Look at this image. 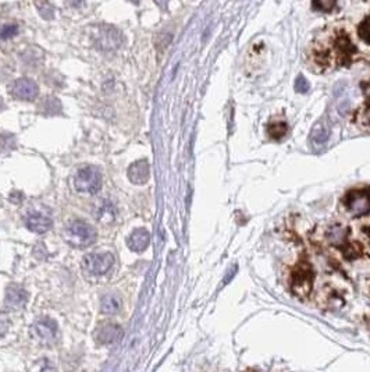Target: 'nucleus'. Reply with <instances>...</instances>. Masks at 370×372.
Masks as SVG:
<instances>
[{
  "instance_id": "f257e3e1",
  "label": "nucleus",
  "mask_w": 370,
  "mask_h": 372,
  "mask_svg": "<svg viewBox=\"0 0 370 372\" xmlns=\"http://www.w3.org/2000/svg\"><path fill=\"white\" fill-rule=\"evenodd\" d=\"M97 231L82 219L71 220L66 227V240L74 247H88L96 241Z\"/></svg>"
},
{
  "instance_id": "f03ea898",
  "label": "nucleus",
  "mask_w": 370,
  "mask_h": 372,
  "mask_svg": "<svg viewBox=\"0 0 370 372\" xmlns=\"http://www.w3.org/2000/svg\"><path fill=\"white\" fill-rule=\"evenodd\" d=\"M74 187L81 194H96L102 189V173L96 166H82L74 176Z\"/></svg>"
},
{
  "instance_id": "7ed1b4c3",
  "label": "nucleus",
  "mask_w": 370,
  "mask_h": 372,
  "mask_svg": "<svg viewBox=\"0 0 370 372\" xmlns=\"http://www.w3.org/2000/svg\"><path fill=\"white\" fill-rule=\"evenodd\" d=\"M82 265L89 275H106L114 265V257L110 252H92L84 257Z\"/></svg>"
},
{
  "instance_id": "20e7f679",
  "label": "nucleus",
  "mask_w": 370,
  "mask_h": 372,
  "mask_svg": "<svg viewBox=\"0 0 370 372\" xmlns=\"http://www.w3.org/2000/svg\"><path fill=\"white\" fill-rule=\"evenodd\" d=\"M32 336L43 346H52L55 344L57 339V323L55 319L49 316H42L36 319L35 323L31 327Z\"/></svg>"
},
{
  "instance_id": "39448f33",
  "label": "nucleus",
  "mask_w": 370,
  "mask_h": 372,
  "mask_svg": "<svg viewBox=\"0 0 370 372\" xmlns=\"http://www.w3.org/2000/svg\"><path fill=\"white\" fill-rule=\"evenodd\" d=\"M312 282H313V272L308 264H301L292 272L291 287L297 296H308L309 291L312 290Z\"/></svg>"
},
{
  "instance_id": "423d86ee",
  "label": "nucleus",
  "mask_w": 370,
  "mask_h": 372,
  "mask_svg": "<svg viewBox=\"0 0 370 372\" xmlns=\"http://www.w3.org/2000/svg\"><path fill=\"white\" fill-rule=\"evenodd\" d=\"M345 205L354 216H363L370 212V193L351 191L345 197Z\"/></svg>"
},
{
  "instance_id": "0eeeda50",
  "label": "nucleus",
  "mask_w": 370,
  "mask_h": 372,
  "mask_svg": "<svg viewBox=\"0 0 370 372\" xmlns=\"http://www.w3.org/2000/svg\"><path fill=\"white\" fill-rule=\"evenodd\" d=\"M11 95L20 101H34L39 95V88L36 85L35 81L31 78H18L15 80L10 87Z\"/></svg>"
},
{
  "instance_id": "6e6552de",
  "label": "nucleus",
  "mask_w": 370,
  "mask_h": 372,
  "mask_svg": "<svg viewBox=\"0 0 370 372\" xmlns=\"http://www.w3.org/2000/svg\"><path fill=\"white\" fill-rule=\"evenodd\" d=\"M121 42L122 36L118 31L112 28V27H105V28L99 30L95 43L101 51L110 52L118 49L121 46Z\"/></svg>"
},
{
  "instance_id": "1a4fd4ad",
  "label": "nucleus",
  "mask_w": 370,
  "mask_h": 372,
  "mask_svg": "<svg viewBox=\"0 0 370 372\" xmlns=\"http://www.w3.org/2000/svg\"><path fill=\"white\" fill-rule=\"evenodd\" d=\"M124 335L121 327L112 322H105L99 325L95 332V339L99 344H113L118 342Z\"/></svg>"
},
{
  "instance_id": "9d476101",
  "label": "nucleus",
  "mask_w": 370,
  "mask_h": 372,
  "mask_svg": "<svg viewBox=\"0 0 370 372\" xmlns=\"http://www.w3.org/2000/svg\"><path fill=\"white\" fill-rule=\"evenodd\" d=\"M28 301V293H27L21 286L18 285H10L6 290V298L5 304L9 310L13 311H18L21 308H24Z\"/></svg>"
},
{
  "instance_id": "9b49d317",
  "label": "nucleus",
  "mask_w": 370,
  "mask_h": 372,
  "mask_svg": "<svg viewBox=\"0 0 370 372\" xmlns=\"http://www.w3.org/2000/svg\"><path fill=\"white\" fill-rule=\"evenodd\" d=\"M149 177H151V168H149L147 160H145V159L134 162L128 168V179L131 183L141 185V184L147 183Z\"/></svg>"
},
{
  "instance_id": "f8f14e48",
  "label": "nucleus",
  "mask_w": 370,
  "mask_h": 372,
  "mask_svg": "<svg viewBox=\"0 0 370 372\" xmlns=\"http://www.w3.org/2000/svg\"><path fill=\"white\" fill-rule=\"evenodd\" d=\"M335 49H337V56L340 64H348L352 59V55L356 52V48L352 45L350 36H347L342 32L335 42Z\"/></svg>"
},
{
  "instance_id": "ddd939ff",
  "label": "nucleus",
  "mask_w": 370,
  "mask_h": 372,
  "mask_svg": "<svg viewBox=\"0 0 370 372\" xmlns=\"http://www.w3.org/2000/svg\"><path fill=\"white\" fill-rule=\"evenodd\" d=\"M26 224L31 231H34L36 235H42L52 229L53 220L49 216H45L42 214H31L27 216Z\"/></svg>"
},
{
  "instance_id": "4468645a",
  "label": "nucleus",
  "mask_w": 370,
  "mask_h": 372,
  "mask_svg": "<svg viewBox=\"0 0 370 372\" xmlns=\"http://www.w3.org/2000/svg\"><path fill=\"white\" fill-rule=\"evenodd\" d=\"M149 243H151V235L143 227L134 230L127 240V245L135 252H142V251L146 250Z\"/></svg>"
},
{
  "instance_id": "2eb2a0df",
  "label": "nucleus",
  "mask_w": 370,
  "mask_h": 372,
  "mask_svg": "<svg viewBox=\"0 0 370 372\" xmlns=\"http://www.w3.org/2000/svg\"><path fill=\"white\" fill-rule=\"evenodd\" d=\"M122 300L116 293H107L101 298V311L107 315H113L121 311Z\"/></svg>"
},
{
  "instance_id": "dca6fc26",
  "label": "nucleus",
  "mask_w": 370,
  "mask_h": 372,
  "mask_svg": "<svg viewBox=\"0 0 370 372\" xmlns=\"http://www.w3.org/2000/svg\"><path fill=\"white\" fill-rule=\"evenodd\" d=\"M330 137V128L325 122H317L310 131V141L314 145H323Z\"/></svg>"
},
{
  "instance_id": "f3484780",
  "label": "nucleus",
  "mask_w": 370,
  "mask_h": 372,
  "mask_svg": "<svg viewBox=\"0 0 370 372\" xmlns=\"http://www.w3.org/2000/svg\"><path fill=\"white\" fill-rule=\"evenodd\" d=\"M39 112L43 113L45 116H56L61 113V102L55 97L45 98L39 103Z\"/></svg>"
},
{
  "instance_id": "a211bd4d",
  "label": "nucleus",
  "mask_w": 370,
  "mask_h": 372,
  "mask_svg": "<svg viewBox=\"0 0 370 372\" xmlns=\"http://www.w3.org/2000/svg\"><path fill=\"white\" fill-rule=\"evenodd\" d=\"M348 237V230L342 227V226H333L330 227L327 231V239L331 244L337 245V247H342Z\"/></svg>"
},
{
  "instance_id": "6ab92c4d",
  "label": "nucleus",
  "mask_w": 370,
  "mask_h": 372,
  "mask_svg": "<svg viewBox=\"0 0 370 372\" xmlns=\"http://www.w3.org/2000/svg\"><path fill=\"white\" fill-rule=\"evenodd\" d=\"M15 148V137L13 134L0 131V152H9Z\"/></svg>"
},
{
  "instance_id": "aec40b11",
  "label": "nucleus",
  "mask_w": 370,
  "mask_h": 372,
  "mask_svg": "<svg viewBox=\"0 0 370 372\" xmlns=\"http://www.w3.org/2000/svg\"><path fill=\"white\" fill-rule=\"evenodd\" d=\"M287 133V124L285 123H276L269 126V134L270 137L274 140H280L281 137H284Z\"/></svg>"
},
{
  "instance_id": "412c9836",
  "label": "nucleus",
  "mask_w": 370,
  "mask_h": 372,
  "mask_svg": "<svg viewBox=\"0 0 370 372\" xmlns=\"http://www.w3.org/2000/svg\"><path fill=\"white\" fill-rule=\"evenodd\" d=\"M337 0H313V7L319 11H331Z\"/></svg>"
},
{
  "instance_id": "4be33fe9",
  "label": "nucleus",
  "mask_w": 370,
  "mask_h": 372,
  "mask_svg": "<svg viewBox=\"0 0 370 372\" xmlns=\"http://www.w3.org/2000/svg\"><path fill=\"white\" fill-rule=\"evenodd\" d=\"M358 31H359L360 38L370 45V15L363 20V22L360 24Z\"/></svg>"
},
{
  "instance_id": "5701e85b",
  "label": "nucleus",
  "mask_w": 370,
  "mask_h": 372,
  "mask_svg": "<svg viewBox=\"0 0 370 372\" xmlns=\"http://www.w3.org/2000/svg\"><path fill=\"white\" fill-rule=\"evenodd\" d=\"M18 32V27L15 24H10V26H5L0 28V39H9V38H13L14 35H17Z\"/></svg>"
},
{
  "instance_id": "b1692460",
  "label": "nucleus",
  "mask_w": 370,
  "mask_h": 372,
  "mask_svg": "<svg viewBox=\"0 0 370 372\" xmlns=\"http://www.w3.org/2000/svg\"><path fill=\"white\" fill-rule=\"evenodd\" d=\"M309 82H308V80L305 77L299 76L297 78V81H295V91L299 92V94H306V92L309 91Z\"/></svg>"
},
{
  "instance_id": "393cba45",
  "label": "nucleus",
  "mask_w": 370,
  "mask_h": 372,
  "mask_svg": "<svg viewBox=\"0 0 370 372\" xmlns=\"http://www.w3.org/2000/svg\"><path fill=\"white\" fill-rule=\"evenodd\" d=\"M9 328H10V321H9V318L5 315H0V337L5 336L7 331H9Z\"/></svg>"
},
{
  "instance_id": "a878e982",
  "label": "nucleus",
  "mask_w": 370,
  "mask_h": 372,
  "mask_svg": "<svg viewBox=\"0 0 370 372\" xmlns=\"http://www.w3.org/2000/svg\"><path fill=\"white\" fill-rule=\"evenodd\" d=\"M39 10H41L42 17L46 18V20H52V18H53V9L51 7V5L45 3L43 7H39Z\"/></svg>"
},
{
  "instance_id": "bb28decb",
  "label": "nucleus",
  "mask_w": 370,
  "mask_h": 372,
  "mask_svg": "<svg viewBox=\"0 0 370 372\" xmlns=\"http://www.w3.org/2000/svg\"><path fill=\"white\" fill-rule=\"evenodd\" d=\"M366 95H367V109H366V119L370 123V82H369V89H366Z\"/></svg>"
},
{
  "instance_id": "cd10ccee",
  "label": "nucleus",
  "mask_w": 370,
  "mask_h": 372,
  "mask_svg": "<svg viewBox=\"0 0 370 372\" xmlns=\"http://www.w3.org/2000/svg\"><path fill=\"white\" fill-rule=\"evenodd\" d=\"M168 2H170V0H155V3H156L160 9H166L168 5Z\"/></svg>"
},
{
  "instance_id": "c85d7f7f",
  "label": "nucleus",
  "mask_w": 370,
  "mask_h": 372,
  "mask_svg": "<svg viewBox=\"0 0 370 372\" xmlns=\"http://www.w3.org/2000/svg\"><path fill=\"white\" fill-rule=\"evenodd\" d=\"M67 3L72 7H80L82 5V0H67Z\"/></svg>"
},
{
  "instance_id": "c756f323",
  "label": "nucleus",
  "mask_w": 370,
  "mask_h": 372,
  "mask_svg": "<svg viewBox=\"0 0 370 372\" xmlns=\"http://www.w3.org/2000/svg\"><path fill=\"white\" fill-rule=\"evenodd\" d=\"M235 270H237V266H233V269L230 270V273H228L227 279H224V283H228V282H230V279H231L234 276V273H235Z\"/></svg>"
},
{
  "instance_id": "7c9ffc66",
  "label": "nucleus",
  "mask_w": 370,
  "mask_h": 372,
  "mask_svg": "<svg viewBox=\"0 0 370 372\" xmlns=\"http://www.w3.org/2000/svg\"><path fill=\"white\" fill-rule=\"evenodd\" d=\"M3 109H5V102H3V99L0 98V112H2Z\"/></svg>"
},
{
  "instance_id": "2f4dec72",
  "label": "nucleus",
  "mask_w": 370,
  "mask_h": 372,
  "mask_svg": "<svg viewBox=\"0 0 370 372\" xmlns=\"http://www.w3.org/2000/svg\"><path fill=\"white\" fill-rule=\"evenodd\" d=\"M130 2H134V3H139V0H130Z\"/></svg>"
}]
</instances>
